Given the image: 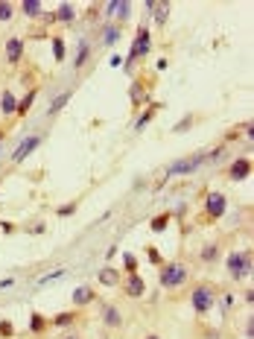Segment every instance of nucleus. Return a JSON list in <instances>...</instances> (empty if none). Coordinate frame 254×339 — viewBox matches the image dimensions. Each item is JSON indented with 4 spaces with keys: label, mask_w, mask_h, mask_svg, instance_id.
<instances>
[{
    "label": "nucleus",
    "mask_w": 254,
    "mask_h": 339,
    "mask_svg": "<svg viewBox=\"0 0 254 339\" xmlns=\"http://www.w3.org/2000/svg\"><path fill=\"white\" fill-rule=\"evenodd\" d=\"M251 266H254V257H251V249H237L228 255L225 260V269H228V275L234 281H245L251 275Z\"/></svg>",
    "instance_id": "f257e3e1"
},
{
    "label": "nucleus",
    "mask_w": 254,
    "mask_h": 339,
    "mask_svg": "<svg viewBox=\"0 0 254 339\" xmlns=\"http://www.w3.org/2000/svg\"><path fill=\"white\" fill-rule=\"evenodd\" d=\"M187 278H190V269H187V263H178V260L164 263L161 272H158V281H161L164 290H178V287L187 284Z\"/></svg>",
    "instance_id": "f03ea898"
},
{
    "label": "nucleus",
    "mask_w": 254,
    "mask_h": 339,
    "mask_svg": "<svg viewBox=\"0 0 254 339\" xmlns=\"http://www.w3.org/2000/svg\"><path fill=\"white\" fill-rule=\"evenodd\" d=\"M149 50H152V33H149V26H140L138 35H135V41H132V50H129L126 65L132 68L135 61H140L143 56H149Z\"/></svg>",
    "instance_id": "7ed1b4c3"
},
{
    "label": "nucleus",
    "mask_w": 254,
    "mask_h": 339,
    "mask_svg": "<svg viewBox=\"0 0 254 339\" xmlns=\"http://www.w3.org/2000/svg\"><path fill=\"white\" fill-rule=\"evenodd\" d=\"M190 304H193V310H196L199 316H205L216 304V292H213V287L210 284H199L196 290L190 292Z\"/></svg>",
    "instance_id": "20e7f679"
},
{
    "label": "nucleus",
    "mask_w": 254,
    "mask_h": 339,
    "mask_svg": "<svg viewBox=\"0 0 254 339\" xmlns=\"http://www.w3.org/2000/svg\"><path fill=\"white\" fill-rule=\"evenodd\" d=\"M208 161V152H196L193 158H187V161H175L170 164V170H167V175H187V173H196L202 164Z\"/></svg>",
    "instance_id": "39448f33"
},
{
    "label": "nucleus",
    "mask_w": 254,
    "mask_h": 339,
    "mask_svg": "<svg viewBox=\"0 0 254 339\" xmlns=\"http://www.w3.org/2000/svg\"><path fill=\"white\" fill-rule=\"evenodd\" d=\"M41 146V135H26V138L15 146V152H12V164H21V161H26L29 155H33L35 149Z\"/></svg>",
    "instance_id": "423d86ee"
},
{
    "label": "nucleus",
    "mask_w": 254,
    "mask_h": 339,
    "mask_svg": "<svg viewBox=\"0 0 254 339\" xmlns=\"http://www.w3.org/2000/svg\"><path fill=\"white\" fill-rule=\"evenodd\" d=\"M225 210H228V199L222 196V193H208V199H205V213H208V220H222Z\"/></svg>",
    "instance_id": "0eeeda50"
},
{
    "label": "nucleus",
    "mask_w": 254,
    "mask_h": 339,
    "mask_svg": "<svg viewBox=\"0 0 254 339\" xmlns=\"http://www.w3.org/2000/svg\"><path fill=\"white\" fill-rule=\"evenodd\" d=\"M103 9H105V12H103L105 21H111V18L129 21V18H132V3H126V0H111V3H105Z\"/></svg>",
    "instance_id": "6e6552de"
},
{
    "label": "nucleus",
    "mask_w": 254,
    "mask_h": 339,
    "mask_svg": "<svg viewBox=\"0 0 254 339\" xmlns=\"http://www.w3.org/2000/svg\"><path fill=\"white\" fill-rule=\"evenodd\" d=\"M100 319H103V325L111 327V330L123 325V313H120V307H117V304H108V301L100 304Z\"/></svg>",
    "instance_id": "1a4fd4ad"
},
{
    "label": "nucleus",
    "mask_w": 254,
    "mask_h": 339,
    "mask_svg": "<svg viewBox=\"0 0 254 339\" xmlns=\"http://www.w3.org/2000/svg\"><path fill=\"white\" fill-rule=\"evenodd\" d=\"M248 175H251V158H248V155H240V158L228 167V178H231V181H243Z\"/></svg>",
    "instance_id": "9d476101"
},
{
    "label": "nucleus",
    "mask_w": 254,
    "mask_h": 339,
    "mask_svg": "<svg viewBox=\"0 0 254 339\" xmlns=\"http://www.w3.org/2000/svg\"><path fill=\"white\" fill-rule=\"evenodd\" d=\"M23 50H26L23 38H21V35H12L9 41H6V61H9V65H21V61H23Z\"/></svg>",
    "instance_id": "9b49d317"
},
{
    "label": "nucleus",
    "mask_w": 254,
    "mask_h": 339,
    "mask_svg": "<svg viewBox=\"0 0 254 339\" xmlns=\"http://www.w3.org/2000/svg\"><path fill=\"white\" fill-rule=\"evenodd\" d=\"M123 290H126L129 298H140V295L146 292V281L140 278V272H135V275H129L126 278V287H123Z\"/></svg>",
    "instance_id": "f8f14e48"
},
{
    "label": "nucleus",
    "mask_w": 254,
    "mask_h": 339,
    "mask_svg": "<svg viewBox=\"0 0 254 339\" xmlns=\"http://www.w3.org/2000/svg\"><path fill=\"white\" fill-rule=\"evenodd\" d=\"M146 9H149V15L155 18V23H158V26H161V23H167V18H170V3H164V0H158V3H155V0H149V3H146Z\"/></svg>",
    "instance_id": "ddd939ff"
},
{
    "label": "nucleus",
    "mask_w": 254,
    "mask_h": 339,
    "mask_svg": "<svg viewBox=\"0 0 254 339\" xmlns=\"http://www.w3.org/2000/svg\"><path fill=\"white\" fill-rule=\"evenodd\" d=\"M88 58H91V41L88 38H79V47H76V58H73V68L82 70L88 65Z\"/></svg>",
    "instance_id": "4468645a"
},
{
    "label": "nucleus",
    "mask_w": 254,
    "mask_h": 339,
    "mask_svg": "<svg viewBox=\"0 0 254 339\" xmlns=\"http://www.w3.org/2000/svg\"><path fill=\"white\" fill-rule=\"evenodd\" d=\"M0 111H3V117H15V114H18V97H15L12 91L0 94Z\"/></svg>",
    "instance_id": "2eb2a0df"
},
{
    "label": "nucleus",
    "mask_w": 254,
    "mask_h": 339,
    "mask_svg": "<svg viewBox=\"0 0 254 339\" xmlns=\"http://www.w3.org/2000/svg\"><path fill=\"white\" fill-rule=\"evenodd\" d=\"M70 298H73V307H88V304H91L93 298H97V295H93L91 287H76Z\"/></svg>",
    "instance_id": "dca6fc26"
},
{
    "label": "nucleus",
    "mask_w": 254,
    "mask_h": 339,
    "mask_svg": "<svg viewBox=\"0 0 254 339\" xmlns=\"http://www.w3.org/2000/svg\"><path fill=\"white\" fill-rule=\"evenodd\" d=\"M120 35H123V29H120V23H105L103 26V44L105 47H114L117 41H120Z\"/></svg>",
    "instance_id": "f3484780"
},
{
    "label": "nucleus",
    "mask_w": 254,
    "mask_h": 339,
    "mask_svg": "<svg viewBox=\"0 0 254 339\" xmlns=\"http://www.w3.org/2000/svg\"><path fill=\"white\" fill-rule=\"evenodd\" d=\"M53 18H56L58 23H73L76 21V6H73V3H58V9Z\"/></svg>",
    "instance_id": "a211bd4d"
},
{
    "label": "nucleus",
    "mask_w": 254,
    "mask_h": 339,
    "mask_svg": "<svg viewBox=\"0 0 254 339\" xmlns=\"http://www.w3.org/2000/svg\"><path fill=\"white\" fill-rule=\"evenodd\" d=\"M18 9H21L26 18H41V15H44V6H41V0H23Z\"/></svg>",
    "instance_id": "6ab92c4d"
},
{
    "label": "nucleus",
    "mask_w": 254,
    "mask_h": 339,
    "mask_svg": "<svg viewBox=\"0 0 254 339\" xmlns=\"http://www.w3.org/2000/svg\"><path fill=\"white\" fill-rule=\"evenodd\" d=\"M97 278H100V284H105V287H117V284H120V272L111 266H103Z\"/></svg>",
    "instance_id": "aec40b11"
},
{
    "label": "nucleus",
    "mask_w": 254,
    "mask_h": 339,
    "mask_svg": "<svg viewBox=\"0 0 254 339\" xmlns=\"http://www.w3.org/2000/svg\"><path fill=\"white\" fill-rule=\"evenodd\" d=\"M70 94L73 91H65V94H58V97H53V103H50V108H47V114L50 117H56L65 105H68V100H70Z\"/></svg>",
    "instance_id": "412c9836"
},
{
    "label": "nucleus",
    "mask_w": 254,
    "mask_h": 339,
    "mask_svg": "<svg viewBox=\"0 0 254 339\" xmlns=\"http://www.w3.org/2000/svg\"><path fill=\"white\" fill-rule=\"evenodd\" d=\"M73 322H76V313H73V310H68V313L53 316V322H50V325H56V327H68V325H73Z\"/></svg>",
    "instance_id": "4be33fe9"
},
{
    "label": "nucleus",
    "mask_w": 254,
    "mask_h": 339,
    "mask_svg": "<svg viewBox=\"0 0 254 339\" xmlns=\"http://www.w3.org/2000/svg\"><path fill=\"white\" fill-rule=\"evenodd\" d=\"M53 56H56V61H65V56H68L65 38H58V35H53Z\"/></svg>",
    "instance_id": "5701e85b"
},
{
    "label": "nucleus",
    "mask_w": 254,
    "mask_h": 339,
    "mask_svg": "<svg viewBox=\"0 0 254 339\" xmlns=\"http://www.w3.org/2000/svg\"><path fill=\"white\" fill-rule=\"evenodd\" d=\"M155 111H158V105H149V108H146V111H143V114L138 117V120H135V132H140V129L146 126L152 117H155Z\"/></svg>",
    "instance_id": "b1692460"
},
{
    "label": "nucleus",
    "mask_w": 254,
    "mask_h": 339,
    "mask_svg": "<svg viewBox=\"0 0 254 339\" xmlns=\"http://www.w3.org/2000/svg\"><path fill=\"white\" fill-rule=\"evenodd\" d=\"M216 257H219V245H216V243H210V245L202 249V260H205V263H213Z\"/></svg>",
    "instance_id": "393cba45"
},
{
    "label": "nucleus",
    "mask_w": 254,
    "mask_h": 339,
    "mask_svg": "<svg viewBox=\"0 0 254 339\" xmlns=\"http://www.w3.org/2000/svg\"><path fill=\"white\" fill-rule=\"evenodd\" d=\"M123 266H126L129 275H135L138 272V257L132 255V252H123Z\"/></svg>",
    "instance_id": "a878e982"
},
{
    "label": "nucleus",
    "mask_w": 254,
    "mask_h": 339,
    "mask_svg": "<svg viewBox=\"0 0 254 339\" xmlns=\"http://www.w3.org/2000/svg\"><path fill=\"white\" fill-rule=\"evenodd\" d=\"M33 103H35V91H29L23 100H18V114H26V111L33 108Z\"/></svg>",
    "instance_id": "bb28decb"
},
{
    "label": "nucleus",
    "mask_w": 254,
    "mask_h": 339,
    "mask_svg": "<svg viewBox=\"0 0 254 339\" xmlns=\"http://www.w3.org/2000/svg\"><path fill=\"white\" fill-rule=\"evenodd\" d=\"M12 18H15V3L0 0V21H12Z\"/></svg>",
    "instance_id": "cd10ccee"
},
{
    "label": "nucleus",
    "mask_w": 254,
    "mask_h": 339,
    "mask_svg": "<svg viewBox=\"0 0 254 339\" xmlns=\"http://www.w3.org/2000/svg\"><path fill=\"white\" fill-rule=\"evenodd\" d=\"M47 327V319L41 313H33V319H29V330H35V333H41Z\"/></svg>",
    "instance_id": "c85d7f7f"
},
{
    "label": "nucleus",
    "mask_w": 254,
    "mask_h": 339,
    "mask_svg": "<svg viewBox=\"0 0 254 339\" xmlns=\"http://www.w3.org/2000/svg\"><path fill=\"white\" fill-rule=\"evenodd\" d=\"M56 278H65V269H53L50 275H41V278H38V287H44V284H50V281H56Z\"/></svg>",
    "instance_id": "c756f323"
},
{
    "label": "nucleus",
    "mask_w": 254,
    "mask_h": 339,
    "mask_svg": "<svg viewBox=\"0 0 254 339\" xmlns=\"http://www.w3.org/2000/svg\"><path fill=\"white\" fill-rule=\"evenodd\" d=\"M167 222H170V213L155 217V220H152V231H164V228H167Z\"/></svg>",
    "instance_id": "7c9ffc66"
},
{
    "label": "nucleus",
    "mask_w": 254,
    "mask_h": 339,
    "mask_svg": "<svg viewBox=\"0 0 254 339\" xmlns=\"http://www.w3.org/2000/svg\"><path fill=\"white\" fill-rule=\"evenodd\" d=\"M193 120H196V117H193V114H187L184 120H181V123H175V132H187V129L193 126Z\"/></svg>",
    "instance_id": "2f4dec72"
},
{
    "label": "nucleus",
    "mask_w": 254,
    "mask_h": 339,
    "mask_svg": "<svg viewBox=\"0 0 254 339\" xmlns=\"http://www.w3.org/2000/svg\"><path fill=\"white\" fill-rule=\"evenodd\" d=\"M70 213H76V202H70L65 208H58V217H70Z\"/></svg>",
    "instance_id": "473e14b6"
},
{
    "label": "nucleus",
    "mask_w": 254,
    "mask_h": 339,
    "mask_svg": "<svg viewBox=\"0 0 254 339\" xmlns=\"http://www.w3.org/2000/svg\"><path fill=\"white\" fill-rule=\"evenodd\" d=\"M140 97H143L140 85H132V103H140Z\"/></svg>",
    "instance_id": "72a5a7b5"
},
{
    "label": "nucleus",
    "mask_w": 254,
    "mask_h": 339,
    "mask_svg": "<svg viewBox=\"0 0 254 339\" xmlns=\"http://www.w3.org/2000/svg\"><path fill=\"white\" fill-rule=\"evenodd\" d=\"M0 336H12V322H3V325H0Z\"/></svg>",
    "instance_id": "f704fd0d"
},
{
    "label": "nucleus",
    "mask_w": 254,
    "mask_h": 339,
    "mask_svg": "<svg viewBox=\"0 0 254 339\" xmlns=\"http://www.w3.org/2000/svg\"><path fill=\"white\" fill-rule=\"evenodd\" d=\"M149 260H152V263H158V266H164L161 255H158V252H155V249H149Z\"/></svg>",
    "instance_id": "c9c22d12"
},
{
    "label": "nucleus",
    "mask_w": 254,
    "mask_h": 339,
    "mask_svg": "<svg viewBox=\"0 0 254 339\" xmlns=\"http://www.w3.org/2000/svg\"><path fill=\"white\" fill-rule=\"evenodd\" d=\"M61 339H82V336H76V333H65Z\"/></svg>",
    "instance_id": "e433bc0d"
},
{
    "label": "nucleus",
    "mask_w": 254,
    "mask_h": 339,
    "mask_svg": "<svg viewBox=\"0 0 254 339\" xmlns=\"http://www.w3.org/2000/svg\"><path fill=\"white\" fill-rule=\"evenodd\" d=\"M143 339H161V336H158V333H146Z\"/></svg>",
    "instance_id": "4c0bfd02"
},
{
    "label": "nucleus",
    "mask_w": 254,
    "mask_h": 339,
    "mask_svg": "<svg viewBox=\"0 0 254 339\" xmlns=\"http://www.w3.org/2000/svg\"><path fill=\"white\" fill-rule=\"evenodd\" d=\"M3 138H6V135H3V129H0V152H3Z\"/></svg>",
    "instance_id": "58836bf2"
}]
</instances>
